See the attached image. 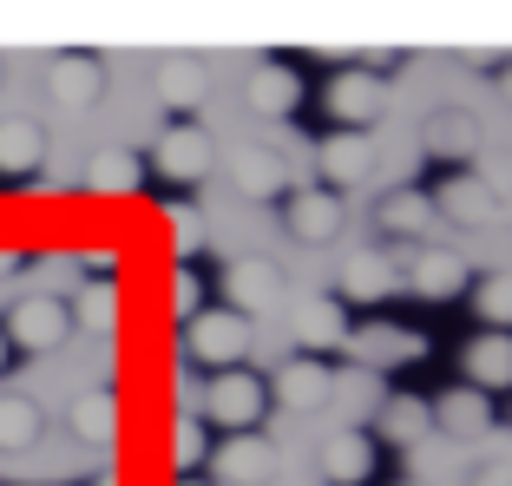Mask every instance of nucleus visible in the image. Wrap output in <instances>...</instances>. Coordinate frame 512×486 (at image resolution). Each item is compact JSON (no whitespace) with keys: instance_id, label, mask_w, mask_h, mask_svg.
Returning a JSON list of instances; mask_svg holds the SVG:
<instances>
[{"instance_id":"25","label":"nucleus","mask_w":512,"mask_h":486,"mask_svg":"<svg viewBox=\"0 0 512 486\" xmlns=\"http://www.w3.org/2000/svg\"><path fill=\"white\" fill-rule=\"evenodd\" d=\"M322 178L329 184H355V178H368V145L355 132H335V138H322Z\"/></svg>"},{"instance_id":"22","label":"nucleus","mask_w":512,"mask_h":486,"mask_svg":"<svg viewBox=\"0 0 512 486\" xmlns=\"http://www.w3.org/2000/svg\"><path fill=\"white\" fill-rule=\"evenodd\" d=\"M296 335L309 342V349H335V342L348 335L342 303H335V296H309V303H302V316H296Z\"/></svg>"},{"instance_id":"41","label":"nucleus","mask_w":512,"mask_h":486,"mask_svg":"<svg viewBox=\"0 0 512 486\" xmlns=\"http://www.w3.org/2000/svg\"><path fill=\"white\" fill-rule=\"evenodd\" d=\"M407 486H421V480H407Z\"/></svg>"},{"instance_id":"38","label":"nucleus","mask_w":512,"mask_h":486,"mask_svg":"<svg viewBox=\"0 0 512 486\" xmlns=\"http://www.w3.org/2000/svg\"><path fill=\"white\" fill-rule=\"evenodd\" d=\"M7 349H14V342H7V335H0V368H7Z\"/></svg>"},{"instance_id":"16","label":"nucleus","mask_w":512,"mask_h":486,"mask_svg":"<svg viewBox=\"0 0 512 486\" xmlns=\"http://www.w3.org/2000/svg\"><path fill=\"white\" fill-rule=\"evenodd\" d=\"M342 289H348V303H381V296H394V289H401V270H394L388 257H375V250H362V257L348 263Z\"/></svg>"},{"instance_id":"15","label":"nucleus","mask_w":512,"mask_h":486,"mask_svg":"<svg viewBox=\"0 0 512 486\" xmlns=\"http://www.w3.org/2000/svg\"><path fill=\"white\" fill-rule=\"evenodd\" d=\"M421 145L434 158H473V152H480V125H473L467 112H434L427 132H421Z\"/></svg>"},{"instance_id":"6","label":"nucleus","mask_w":512,"mask_h":486,"mask_svg":"<svg viewBox=\"0 0 512 486\" xmlns=\"http://www.w3.org/2000/svg\"><path fill=\"white\" fill-rule=\"evenodd\" d=\"M322 473H329L335 486H362L368 473H375V441H368L362 427L329 434V441H322Z\"/></svg>"},{"instance_id":"33","label":"nucleus","mask_w":512,"mask_h":486,"mask_svg":"<svg viewBox=\"0 0 512 486\" xmlns=\"http://www.w3.org/2000/svg\"><path fill=\"white\" fill-rule=\"evenodd\" d=\"M480 309H486L493 322H512V283H486V289H480Z\"/></svg>"},{"instance_id":"8","label":"nucleus","mask_w":512,"mask_h":486,"mask_svg":"<svg viewBox=\"0 0 512 486\" xmlns=\"http://www.w3.org/2000/svg\"><path fill=\"white\" fill-rule=\"evenodd\" d=\"M230 303H237V316H256V309H270L276 296H283V276H276V263H263V257H243V263H230Z\"/></svg>"},{"instance_id":"34","label":"nucleus","mask_w":512,"mask_h":486,"mask_svg":"<svg viewBox=\"0 0 512 486\" xmlns=\"http://www.w3.org/2000/svg\"><path fill=\"white\" fill-rule=\"evenodd\" d=\"M178 309H184V316H197V276L191 270L178 276Z\"/></svg>"},{"instance_id":"19","label":"nucleus","mask_w":512,"mask_h":486,"mask_svg":"<svg viewBox=\"0 0 512 486\" xmlns=\"http://www.w3.org/2000/svg\"><path fill=\"white\" fill-rule=\"evenodd\" d=\"M434 198L427 191H388L381 198V230H394V237H427L434 230Z\"/></svg>"},{"instance_id":"18","label":"nucleus","mask_w":512,"mask_h":486,"mask_svg":"<svg viewBox=\"0 0 512 486\" xmlns=\"http://www.w3.org/2000/svg\"><path fill=\"white\" fill-rule=\"evenodd\" d=\"M427 427H434V408H427V401H414V395H388L381 401V434H388L394 447H421Z\"/></svg>"},{"instance_id":"26","label":"nucleus","mask_w":512,"mask_h":486,"mask_svg":"<svg viewBox=\"0 0 512 486\" xmlns=\"http://www.w3.org/2000/svg\"><path fill=\"white\" fill-rule=\"evenodd\" d=\"M73 322L92 329V335H112V329H119V289H112V283H86L73 296Z\"/></svg>"},{"instance_id":"23","label":"nucleus","mask_w":512,"mask_h":486,"mask_svg":"<svg viewBox=\"0 0 512 486\" xmlns=\"http://www.w3.org/2000/svg\"><path fill=\"white\" fill-rule=\"evenodd\" d=\"M329 368L322 362H289L283 375H276V395L289 401V408H322V401H329Z\"/></svg>"},{"instance_id":"31","label":"nucleus","mask_w":512,"mask_h":486,"mask_svg":"<svg viewBox=\"0 0 512 486\" xmlns=\"http://www.w3.org/2000/svg\"><path fill=\"white\" fill-rule=\"evenodd\" d=\"M329 395H342L348 408H368L375 401V368H355L348 381H329Z\"/></svg>"},{"instance_id":"13","label":"nucleus","mask_w":512,"mask_h":486,"mask_svg":"<svg viewBox=\"0 0 512 486\" xmlns=\"http://www.w3.org/2000/svg\"><path fill=\"white\" fill-rule=\"evenodd\" d=\"M73 441H86V447H112L119 441V401H112L106 388H92V395L73 401Z\"/></svg>"},{"instance_id":"29","label":"nucleus","mask_w":512,"mask_h":486,"mask_svg":"<svg viewBox=\"0 0 512 486\" xmlns=\"http://www.w3.org/2000/svg\"><path fill=\"white\" fill-rule=\"evenodd\" d=\"M138 178H145V171H138L132 152H99L86 165V184H92V191H138Z\"/></svg>"},{"instance_id":"28","label":"nucleus","mask_w":512,"mask_h":486,"mask_svg":"<svg viewBox=\"0 0 512 486\" xmlns=\"http://www.w3.org/2000/svg\"><path fill=\"white\" fill-rule=\"evenodd\" d=\"M237 191L243 198H276L283 191V158L276 152H237Z\"/></svg>"},{"instance_id":"40","label":"nucleus","mask_w":512,"mask_h":486,"mask_svg":"<svg viewBox=\"0 0 512 486\" xmlns=\"http://www.w3.org/2000/svg\"><path fill=\"white\" fill-rule=\"evenodd\" d=\"M184 486H204V480H184Z\"/></svg>"},{"instance_id":"27","label":"nucleus","mask_w":512,"mask_h":486,"mask_svg":"<svg viewBox=\"0 0 512 486\" xmlns=\"http://www.w3.org/2000/svg\"><path fill=\"white\" fill-rule=\"evenodd\" d=\"M250 106L270 112V119L289 112V106H296V73H289V66H256V73H250Z\"/></svg>"},{"instance_id":"21","label":"nucleus","mask_w":512,"mask_h":486,"mask_svg":"<svg viewBox=\"0 0 512 486\" xmlns=\"http://www.w3.org/2000/svg\"><path fill=\"white\" fill-rule=\"evenodd\" d=\"M33 441H40V401L0 395V454H27Z\"/></svg>"},{"instance_id":"5","label":"nucleus","mask_w":512,"mask_h":486,"mask_svg":"<svg viewBox=\"0 0 512 486\" xmlns=\"http://www.w3.org/2000/svg\"><path fill=\"white\" fill-rule=\"evenodd\" d=\"M46 86H53L60 106H92L106 92V66L92 60V53H60V60L46 66Z\"/></svg>"},{"instance_id":"37","label":"nucleus","mask_w":512,"mask_h":486,"mask_svg":"<svg viewBox=\"0 0 512 486\" xmlns=\"http://www.w3.org/2000/svg\"><path fill=\"white\" fill-rule=\"evenodd\" d=\"M20 270V257H14V250H0V276H14Z\"/></svg>"},{"instance_id":"20","label":"nucleus","mask_w":512,"mask_h":486,"mask_svg":"<svg viewBox=\"0 0 512 486\" xmlns=\"http://www.w3.org/2000/svg\"><path fill=\"white\" fill-rule=\"evenodd\" d=\"M46 158V132L33 119H0V171H33Z\"/></svg>"},{"instance_id":"11","label":"nucleus","mask_w":512,"mask_h":486,"mask_svg":"<svg viewBox=\"0 0 512 486\" xmlns=\"http://www.w3.org/2000/svg\"><path fill=\"white\" fill-rule=\"evenodd\" d=\"M434 211H447L453 224H493L499 217V191L480 178H447V191L434 198Z\"/></svg>"},{"instance_id":"35","label":"nucleus","mask_w":512,"mask_h":486,"mask_svg":"<svg viewBox=\"0 0 512 486\" xmlns=\"http://www.w3.org/2000/svg\"><path fill=\"white\" fill-rule=\"evenodd\" d=\"M171 230H178V243H184V250L197 243V217H184V211H178V217H171Z\"/></svg>"},{"instance_id":"9","label":"nucleus","mask_w":512,"mask_h":486,"mask_svg":"<svg viewBox=\"0 0 512 486\" xmlns=\"http://www.w3.org/2000/svg\"><path fill=\"white\" fill-rule=\"evenodd\" d=\"M289 230H296L302 243H329L335 230H342V198H335V191H296V198H289Z\"/></svg>"},{"instance_id":"4","label":"nucleus","mask_w":512,"mask_h":486,"mask_svg":"<svg viewBox=\"0 0 512 486\" xmlns=\"http://www.w3.org/2000/svg\"><path fill=\"white\" fill-rule=\"evenodd\" d=\"M217 473H224V486H263L276 473V447L243 427V434H230V441L217 447Z\"/></svg>"},{"instance_id":"10","label":"nucleus","mask_w":512,"mask_h":486,"mask_svg":"<svg viewBox=\"0 0 512 486\" xmlns=\"http://www.w3.org/2000/svg\"><path fill=\"white\" fill-rule=\"evenodd\" d=\"M329 106H335V119H348V125H368L381 106H388V86H381L375 73H342L329 86Z\"/></svg>"},{"instance_id":"12","label":"nucleus","mask_w":512,"mask_h":486,"mask_svg":"<svg viewBox=\"0 0 512 486\" xmlns=\"http://www.w3.org/2000/svg\"><path fill=\"white\" fill-rule=\"evenodd\" d=\"M407 283L421 289L427 303H447V296L467 289V257H453V250H427V257L407 270Z\"/></svg>"},{"instance_id":"1","label":"nucleus","mask_w":512,"mask_h":486,"mask_svg":"<svg viewBox=\"0 0 512 486\" xmlns=\"http://www.w3.org/2000/svg\"><path fill=\"white\" fill-rule=\"evenodd\" d=\"M184 349L204 368H237L243 349H250V322H243L237 309H204V316H191V329H184Z\"/></svg>"},{"instance_id":"30","label":"nucleus","mask_w":512,"mask_h":486,"mask_svg":"<svg viewBox=\"0 0 512 486\" xmlns=\"http://www.w3.org/2000/svg\"><path fill=\"white\" fill-rule=\"evenodd\" d=\"M440 421H447L453 434H480V427H486V395H480V388L447 395V401H440Z\"/></svg>"},{"instance_id":"14","label":"nucleus","mask_w":512,"mask_h":486,"mask_svg":"<svg viewBox=\"0 0 512 486\" xmlns=\"http://www.w3.org/2000/svg\"><path fill=\"white\" fill-rule=\"evenodd\" d=\"M467 375L480 395H493V388H512V335H480L467 349Z\"/></svg>"},{"instance_id":"32","label":"nucleus","mask_w":512,"mask_h":486,"mask_svg":"<svg viewBox=\"0 0 512 486\" xmlns=\"http://www.w3.org/2000/svg\"><path fill=\"white\" fill-rule=\"evenodd\" d=\"M171 454H178V473H191L197 460H204V427H197V421H178V441H171Z\"/></svg>"},{"instance_id":"7","label":"nucleus","mask_w":512,"mask_h":486,"mask_svg":"<svg viewBox=\"0 0 512 486\" xmlns=\"http://www.w3.org/2000/svg\"><path fill=\"white\" fill-rule=\"evenodd\" d=\"M158 171L178 178V184L204 178V171H211V138L197 132V125H171V132L158 138Z\"/></svg>"},{"instance_id":"24","label":"nucleus","mask_w":512,"mask_h":486,"mask_svg":"<svg viewBox=\"0 0 512 486\" xmlns=\"http://www.w3.org/2000/svg\"><path fill=\"white\" fill-rule=\"evenodd\" d=\"M204 86H211V73L197 60H184V53H171V60L158 66V99H165V106H197Z\"/></svg>"},{"instance_id":"39","label":"nucleus","mask_w":512,"mask_h":486,"mask_svg":"<svg viewBox=\"0 0 512 486\" xmlns=\"http://www.w3.org/2000/svg\"><path fill=\"white\" fill-rule=\"evenodd\" d=\"M92 486H119V480H112V473H99V480H92Z\"/></svg>"},{"instance_id":"3","label":"nucleus","mask_w":512,"mask_h":486,"mask_svg":"<svg viewBox=\"0 0 512 486\" xmlns=\"http://www.w3.org/2000/svg\"><path fill=\"white\" fill-rule=\"evenodd\" d=\"M66 335H73V309H66L60 296H27V303L7 316V342H14V349L46 355V349H60Z\"/></svg>"},{"instance_id":"36","label":"nucleus","mask_w":512,"mask_h":486,"mask_svg":"<svg viewBox=\"0 0 512 486\" xmlns=\"http://www.w3.org/2000/svg\"><path fill=\"white\" fill-rule=\"evenodd\" d=\"M473 486H512V467H486V473H480Z\"/></svg>"},{"instance_id":"2","label":"nucleus","mask_w":512,"mask_h":486,"mask_svg":"<svg viewBox=\"0 0 512 486\" xmlns=\"http://www.w3.org/2000/svg\"><path fill=\"white\" fill-rule=\"evenodd\" d=\"M204 414H211L217 427H230V434L256 427L263 421V381H256L250 368H217L211 388H204Z\"/></svg>"},{"instance_id":"17","label":"nucleus","mask_w":512,"mask_h":486,"mask_svg":"<svg viewBox=\"0 0 512 486\" xmlns=\"http://www.w3.org/2000/svg\"><path fill=\"white\" fill-rule=\"evenodd\" d=\"M427 342L414 329H388V322H375V329H362L355 335V355H362L368 368H388V362H414Z\"/></svg>"}]
</instances>
